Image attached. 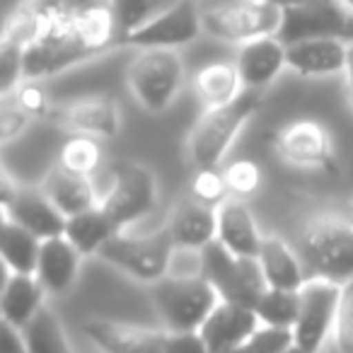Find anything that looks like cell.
I'll list each match as a JSON object with an SVG mask.
<instances>
[{"mask_svg": "<svg viewBox=\"0 0 353 353\" xmlns=\"http://www.w3.org/2000/svg\"><path fill=\"white\" fill-rule=\"evenodd\" d=\"M30 15L34 17L37 34L25 51V80H44L49 75L63 73L70 65L102 56L104 51L119 46L112 3L78 12Z\"/></svg>", "mask_w": 353, "mask_h": 353, "instance_id": "6da1fadb", "label": "cell"}, {"mask_svg": "<svg viewBox=\"0 0 353 353\" xmlns=\"http://www.w3.org/2000/svg\"><path fill=\"white\" fill-rule=\"evenodd\" d=\"M293 247L310 279H327L339 285L353 281V213H314L300 225Z\"/></svg>", "mask_w": 353, "mask_h": 353, "instance_id": "7a4b0ae2", "label": "cell"}, {"mask_svg": "<svg viewBox=\"0 0 353 353\" xmlns=\"http://www.w3.org/2000/svg\"><path fill=\"white\" fill-rule=\"evenodd\" d=\"M261 90H245L237 99L223 107L206 109L189 131L187 152L194 170L221 167L245 123L259 112Z\"/></svg>", "mask_w": 353, "mask_h": 353, "instance_id": "3957f363", "label": "cell"}, {"mask_svg": "<svg viewBox=\"0 0 353 353\" xmlns=\"http://www.w3.org/2000/svg\"><path fill=\"white\" fill-rule=\"evenodd\" d=\"M150 300L167 332H199L221 295L201 274H167L152 283Z\"/></svg>", "mask_w": 353, "mask_h": 353, "instance_id": "277c9868", "label": "cell"}, {"mask_svg": "<svg viewBox=\"0 0 353 353\" xmlns=\"http://www.w3.org/2000/svg\"><path fill=\"white\" fill-rule=\"evenodd\" d=\"M281 17L283 8L266 0H230L201 12L203 32L228 44H247L264 37H276L281 30Z\"/></svg>", "mask_w": 353, "mask_h": 353, "instance_id": "5b68a950", "label": "cell"}, {"mask_svg": "<svg viewBox=\"0 0 353 353\" xmlns=\"http://www.w3.org/2000/svg\"><path fill=\"white\" fill-rule=\"evenodd\" d=\"M199 274L218 290L221 300L242 305V307L250 310H254L256 300L269 288L264 274H261L259 261L250 259V256L232 254L218 240L211 242L201 252V269H199Z\"/></svg>", "mask_w": 353, "mask_h": 353, "instance_id": "8992f818", "label": "cell"}, {"mask_svg": "<svg viewBox=\"0 0 353 353\" xmlns=\"http://www.w3.org/2000/svg\"><path fill=\"white\" fill-rule=\"evenodd\" d=\"M176 247L172 245L167 230L157 235H131V232H119L107 245L99 250V259L109 266L123 271L131 279L141 283H157L170 274L172 256Z\"/></svg>", "mask_w": 353, "mask_h": 353, "instance_id": "52a82bcc", "label": "cell"}, {"mask_svg": "<svg viewBox=\"0 0 353 353\" xmlns=\"http://www.w3.org/2000/svg\"><path fill=\"white\" fill-rule=\"evenodd\" d=\"M126 78L148 112H165L184 83V61L172 49H143L131 61Z\"/></svg>", "mask_w": 353, "mask_h": 353, "instance_id": "ba28073f", "label": "cell"}, {"mask_svg": "<svg viewBox=\"0 0 353 353\" xmlns=\"http://www.w3.org/2000/svg\"><path fill=\"white\" fill-rule=\"evenodd\" d=\"M157 203V182L150 170L133 162H121L114 167V179L109 192L99 199V208L112 218V223L123 232L152 213Z\"/></svg>", "mask_w": 353, "mask_h": 353, "instance_id": "9c48e42d", "label": "cell"}, {"mask_svg": "<svg viewBox=\"0 0 353 353\" xmlns=\"http://www.w3.org/2000/svg\"><path fill=\"white\" fill-rule=\"evenodd\" d=\"M353 12L341 0H303L283 8L279 39L285 46L305 39H341L348 44Z\"/></svg>", "mask_w": 353, "mask_h": 353, "instance_id": "30bf717a", "label": "cell"}, {"mask_svg": "<svg viewBox=\"0 0 353 353\" xmlns=\"http://www.w3.org/2000/svg\"><path fill=\"white\" fill-rule=\"evenodd\" d=\"M341 285L327 279H307L300 288V312L293 327V343L305 353H322L329 336H334Z\"/></svg>", "mask_w": 353, "mask_h": 353, "instance_id": "8fae6325", "label": "cell"}, {"mask_svg": "<svg viewBox=\"0 0 353 353\" xmlns=\"http://www.w3.org/2000/svg\"><path fill=\"white\" fill-rule=\"evenodd\" d=\"M276 155L298 170H334L332 133L314 119L290 121L274 138Z\"/></svg>", "mask_w": 353, "mask_h": 353, "instance_id": "7c38bea8", "label": "cell"}, {"mask_svg": "<svg viewBox=\"0 0 353 353\" xmlns=\"http://www.w3.org/2000/svg\"><path fill=\"white\" fill-rule=\"evenodd\" d=\"M203 32L201 12L196 10L192 0H179L174 8L162 12L145 27L133 32L131 37L121 41V46H133V49H172L194 41Z\"/></svg>", "mask_w": 353, "mask_h": 353, "instance_id": "4fadbf2b", "label": "cell"}, {"mask_svg": "<svg viewBox=\"0 0 353 353\" xmlns=\"http://www.w3.org/2000/svg\"><path fill=\"white\" fill-rule=\"evenodd\" d=\"M56 123L75 136L90 138H114L121 128V112L119 104L107 94H88L73 102L56 107L51 114Z\"/></svg>", "mask_w": 353, "mask_h": 353, "instance_id": "5bb4252c", "label": "cell"}, {"mask_svg": "<svg viewBox=\"0 0 353 353\" xmlns=\"http://www.w3.org/2000/svg\"><path fill=\"white\" fill-rule=\"evenodd\" d=\"M83 334L102 353H165L167 341V329L114 319H88L83 324Z\"/></svg>", "mask_w": 353, "mask_h": 353, "instance_id": "9a60e30c", "label": "cell"}, {"mask_svg": "<svg viewBox=\"0 0 353 353\" xmlns=\"http://www.w3.org/2000/svg\"><path fill=\"white\" fill-rule=\"evenodd\" d=\"M165 230L176 252H203L218 240V208L192 196L174 208Z\"/></svg>", "mask_w": 353, "mask_h": 353, "instance_id": "2e32d148", "label": "cell"}, {"mask_svg": "<svg viewBox=\"0 0 353 353\" xmlns=\"http://www.w3.org/2000/svg\"><path fill=\"white\" fill-rule=\"evenodd\" d=\"M259 327L261 322L254 310L221 300L199 332L206 341L208 353H230L232 348L245 343Z\"/></svg>", "mask_w": 353, "mask_h": 353, "instance_id": "e0dca14e", "label": "cell"}, {"mask_svg": "<svg viewBox=\"0 0 353 353\" xmlns=\"http://www.w3.org/2000/svg\"><path fill=\"white\" fill-rule=\"evenodd\" d=\"M3 218L15 221L41 242L65 235V223H68V218L54 206L44 189H20L10 206L3 211Z\"/></svg>", "mask_w": 353, "mask_h": 353, "instance_id": "ac0fdd59", "label": "cell"}, {"mask_svg": "<svg viewBox=\"0 0 353 353\" xmlns=\"http://www.w3.org/2000/svg\"><path fill=\"white\" fill-rule=\"evenodd\" d=\"M348 44L341 39H305L285 46V65L303 78H329L346 70Z\"/></svg>", "mask_w": 353, "mask_h": 353, "instance_id": "d6986e66", "label": "cell"}, {"mask_svg": "<svg viewBox=\"0 0 353 353\" xmlns=\"http://www.w3.org/2000/svg\"><path fill=\"white\" fill-rule=\"evenodd\" d=\"M237 70L247 90H264L281 75L285 65V44L279 37H264L242 44L237 54Z\"/></svg>", "mask_w": 353, "mask_h": 353, "instance_id": "ffe728a7", "label": "cell"}, {"mask_svg": "<svg viewBox=\"0 0 353 353\" xmlns=\"http://www.w3.org/2000/svg\"><path fill=\"white\" fill-rule=\"evenodd\" d=\"M80 254L65 235L51 237V240L41 242L39 252V264H37V279L44 285L46 293L51 295H63L75 285L80 274Z\"/></svg>", "mask_w": 353, "mask_h": 353, "instance_id": "44dd1931", "label": "cell"}, {"mask_svg": "<svg viewBox=\"0 0 353 353\" xmlns=\"http://www.w3.org/2000/svg\"><path fill=\"white\" fill-rule=\"evenodd\" d=\"M256 261L269 288L300 290L310 279L298 250L290 247L281 235H264Z\"/></svg>", "mask_w": 353, "mask_h": 353, "instance_id": "7402d4cb", "label": "cell"}, {"mask_svg": "<svg viewBox=\"0 0 353 353\" xmlns=\"http://www.w3.org/2000/svg\"><path fill=\"white\" fill-rule=\"evenodd\" d=\"M264 235L242 199H228L218 206V242L232 254L256 259Z\"/></svg>", "mask_w": 353, "mask_h": 353, "instance_id": "603a6c76", "label": "cell"}, {"mask_svg": "<svg viewBox=\"0 0 353 353\" xmlns=\"http://www.w3.org/2000/svg\"><path fill=\"white\" fill-rule=\"evenodd\" d=\"M44 295L46 290L37 276L8 274L3 283V295H0L3 324L22 332L44 307Z\"/></svg>", "mask_w": 353, "mask_h": 353, "instance_id": "cb8c5ba5", "label": "cell"}, {"mask_svg": "<svg viewBox=\"0 0 353 353\" xmlns=\"http://www.w3.org/2000/svg\"><path fill=\"white\" fill-rule=\"evenodd\" d=\"M41 189H44V194L54 201V206L59 208L65 218H73V216H78V213H85V211H90V208L99 206L92 179L85 174L68 172L61 165H56L54 170L46 174Z\"/></svg>", "mask_w": 353, "mask_h": 353, "instance_id": "d4e9b609", "label": "cell"}, {"mask_svg": "<svg viewBox=\"0 0 353 353\" xmlns=\"http://www.w3.org/2000/svg\"><path fill=\"white\" fill-rule=\"evenodd\" d=\"M194 92L206 104V109L230 104L232 99H237L245 92L237 63L213 61V63H206L203 68H199L196 75H194Z\"/></svg>", "mask_w": 353, "mask_h": 353, "instance_id": "484cf974", "label": "cell"}, {"mask_svg": "<svg viewBox=\"0 0 353 353\" xmlns=\"http://www.w3.org/2000/svg\"><path fill=\"white\" fill-rule=\"evenodd\" d=\"M39 252L41 240L17 225L10 218H3V232H0V254L6 261L10 274H37V264H39Z\"/></svg>", "mask_w": 353, "mask_h": 353, "instance_id": "4316f807", "label": "cell"}, {"mask_svg": "<svg viewBox=\"0 0 353 353\" xmlns=\"http://www.w3.org/2000/svg\"><path fill=\"white\" fill-rule=\"evenodd\" d=\"M114 235H119V228L114 225L112 218L99 206L90 208L85 213H78V216L68 218V223H65V237L83 256L99 254V250Z\"/></svg>", "mask_w": 353, "mask_h": 353, "instance_id": "83f0119b", "label": "cell"}, {"mask_svg": "<svg viewBox=\"0 0 353 353\" xmlns=\"http://www.w3.org/2000/svg\"><path fill=\"white\" fill-rule=\"evenodd\" d=\"M254 312L259 317L261 327L290 329L293 332L300 312V290L266 288L261 298L256 300Z\"/></svg>", "mask_w": 353, "mask_h": 353, "instance_id": "f1b7e54d", "label": "cell"}, {"mask_svg": "<svg viewBox=\"0 0 353 353\" xmlns=\"http://www.w3.org/2000/svg\"><path fill=\"white\" fill-rule=\"evenodd\" d=\"M22 339L30 353H70L68 336L49 307H41L39 314L22 329Z\"/></svg>", "mask_w": 353, "mask_h": 353, "instance_id": "f546056e", "label": "cell"}, {"mask_svg": "<svg viewBox=\"0 0 353 353\" xmlns=\"http://www.w3.org/2000/svg\"><path fill=\"white\" fill-rule=\"evenodd\" d=\"M179 0H112V10L117 17V30H119V46L126 37L145 27L162 12L174 8Z\"/></svg>", "mask_w": 353, "mask_h": 353, "instance_id": "4dcf8cb0", "label": "cell"}, {"mask_svg": "<svg viewBox=\"0 0 353 353\" xmlns=\"http://www.w3.org/2000/svg\"><path fill=\"white\" fill-rule=\"evenodd\" d=\"M99 162H102V148H99L97 138L90 136H73L68 143H63L59 152V165L75 174L92 176Z\"/></svg>", "mask_w": 353, "mask_h": 353, "instance_id": "1f68e13d", "label": "cell"}, {"mask_svg": "<svg viewBox=\"0 0 353 353\" xmlns=\"http://www.w3.org/2000/svg\"><path fill=\"white\" fill-rule=\"evenodd\" d=\"M223 174H225V182H228V189H230L232 199L254 196L261 189V182H264L261 167L256 165L254 160H250V157H237V160H232L230 165H225Z\"/></svg>", "mask_w": 353, "mask_h": 353, "instance_id": "d6a6232c", "label": "cell"}, {"mask_svg": "<svg viewBox=\"0 0 353 353\" xmlns=\"http://www.w3.org/2000/svg\"><path fill=\"white\" fill-rule=\"evenodd\" d=\"M192 196L211 208L223 206L228 199H232L230 189H228V182H225V174H223L221 167L196 170V174H194V179H192Z\"/></svg>", "mask_w": 353, "mask_h": 353, "instance_id": "836d02e7", "label": "cell"}, {"mask_svg": "<svg viewBox=\"0 0 353 353\" xmlns=\"http://www.w3.org/2000/svg\"><path fill=\"white\" fill-rule=\"evenodd\" d=\"M12 99L17 102V107L34 121V119H51L54 114V102H51L49 92L41 85V80H22L17 85V90L12 92Z\"/></svg>", "mask_w": 353, "mask_h": 353, "instance_id": "e575fe53", "label": "cell"}, {"mask_svg": "<svg viewBox=\"0 0 353 353\" xmlns=\"http://www.w3.org/2000/svg\"><path fill=\"white\" fill-rule=\"evenodd\" d=\"M293 346V332L276 327H259L245 343L230 353H285Z\"/></svg>", "mask_w": 353, "mask_h": 353, "instance_id": "d590c367", "label": "cell"}, {"mask_svg": "<svg viewBox=\"0 0 353 353\" xmlns=\"http://www.w3.org/2000/svg\"><path fill=\"white\" fill-rule=\"evenodd\" d=\"M334 351L353 353V281L341 285V300L334 324Z\"/></svg>", "mask_w": 353, "mask_h": 353, "instance_id": "8d00e7d4", "label": "cell"}, {"mask_svg": "<svg viewBox=\"0 0 353 353\" xmlns=\"http://www.w3.org/2000/svg\"><path fill=\"white\" fill-rule=\"evenodd\" d=\"M30 123H32V119L17 107L12 94H6V97H3V107H0V133H3V141L10 143L12 138L20 136Z\"/></svg>", "mask_w": 353, "mask_h": 353, "instance_id": "74e56055", "label": "cell"}, {"mask_svg": "<svg viewBox=\"0 0 353 353\" xmlns=\"http://www.w3.org/2000/svg\"><path fill=\"white\" fill-rule=\"evenodd\" d=\"M165 353H208L201 332H167Z\"/></svg>", "mask_w": 353, "mask_h": 353, "instance_id": "f35d334b", "label": "cell"}, {"mask_svg": "<svg viewBox=\"0 0 353 353\" xmlns=\"http://www.w3.org/2000/svg\"><path fill=\"white\" fill-rule=\"evenodd\" d=\"M0 353H30L25 346L22 332L3 324V334H0Z\"/></svg>", "mask_w": 353, "mask_h": 353, "instance_id": "ab89813d", "label": "cell"}, {"mask_svg": "<svg viewBox=\"0 0 353 353\" xmlns=\"http://www.w3.org/2000/svg\"><path fill=\"white\" fill-rule=\"evenodd\" d=\"M343 80H346L348 104L353 107V41L348 44V59H346V70H343Z\"/></svg>", "mask_w": 353, "mask_h": 353, "instance_id": "60d3db41", "label": "cell"}, {"mask_svg": "<svg viewBox=\"0 0 353 353\" xmlns=\"http://www.w3.org/2000/svg\"><path fill=\"white\" fill-rule=\"evenodd\" d=\"M266 3H274V6H279V8H288V6H298L303 0H266Z\"/></svg>", "mask_w": 353, "mask_h": 353, "instance_id": "b9f144b4", "label": "cell"}, {"mask_svg": "<svg viewBox=\"0 0 353 353\" xmlns=\"http://www.w3.org/2000/svg\"><path fill=\"white\" fill-rule=\"evenodd\" d=\"M285 353H305V351H303V348H298V346H295V343H293V346H290Z\"/></svg>", "mask_w": 353, "mask_h": 353, "instance_id": "7bdbcfd3", "label": "cell"}, {"mask_svg": "<svg viewBox=\"0 0 353 353\" xmlns=\"http://www.w3.org/2000/svg\"><path fill=\"white\" fill-rule=\"evenodd\" d=\"M341 3H343V6H346V8H348V10H351V12H353V0H341Z\"/></svg>", "mask_w": 353, "mask_h": 353, "instance_id": "ee69618b", "label": "cell"}, {"mask_svg": "<svg viewBox=\"0 0 353 353\" xmlns=\"http://www.w3.org/2000/svg\"><path fill=\"white\" fill-rule=\"evenodd\" d=\"M353 41V22H351V30H348V44Z\"/></svg>", "mask_w": 353, "mask_h": 353, "instance_id": "f6af8a7d", "label": "cell"}, {"mask_svg": "<svg viewBox=\"0 0 353 353\" xmlns=\"http://www.w3.org/2000/svg\"><path fill=\"white\" fill-rule=\"evenodd\" d=\"M334 353H336V351H334Z\"/></svg>", "mask_w": 353, "mask_h": 353, "instance_id": "bcb514c9", "label": "cell"}]
</instances>
